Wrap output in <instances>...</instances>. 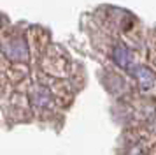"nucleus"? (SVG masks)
Wrapping results in <instances>:
<instances>
[{"mask_svg": "<svg viewBox=\"0 0 156 155\" xmlns=\"http://www.w3.org/2000/svg\"><path fill=\"white\" fill-rule=\"evenodd\" d=\"M109 58L118 69L125 70V72H132L137 67L135 49L121 37H112V42L109 44Z\"/></svg>", "mask_w": 156, "mask_h": 155, "instance_id": "1", "label": "nucleus"}, {"mask_svg": "<svg viewBox=\"0 0 156 155\" xmlns=\"http://www.w3.org/2000/svg\"><path fill=\"white\" fill-rule=\"evenodd\" d=\"M133 76V81L137 85V88L140 92H151L156 88V69L153 65H147V63H137L132 72Z\"/></svg>", "mask_w": 156, "mask_h": 155, "instance_id": "2", "label": "nucleus"}, {"mask_svg": "<svg viewBox=\"0 0 156 155\" xmlns=\"http://www.w3.org/2000/svg\"><path fill=\"white\" fill-rule=\"evenodd\" d=\"M151 34H153V37L149 39V46H151V49H153V67L156 69V30H151Z\"/></svg>", "mask_w": 156, "mask_h": 155, "instance_id": "3", "label": "nucleus"}]
</instances>
